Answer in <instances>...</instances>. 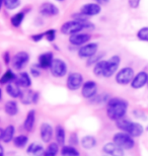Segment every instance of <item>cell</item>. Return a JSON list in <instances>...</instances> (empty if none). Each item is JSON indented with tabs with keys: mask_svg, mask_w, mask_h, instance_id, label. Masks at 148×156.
I'll return each mask as SVG.
<instances>
[{
	"mask_svg": "<svg viewBox=\"0 0 148 156\" xmlns=\"http://www.w3.org/2000/svg\"><path fill=\"white\" fill-rule=\"evenodd\" d=\"M54 55L52 52H45L43 54H41L38 58V64L40 65V67L42 69H50L51 65L54 61Z\"/></svg>",
	"mask_w": 148,
	"mask_h": 156,
	"instance_id": "cell-16",
	"label": "cell"
},
{
	"mask_svg": "<svg viewBox=\"0 0 148 156\" xmlns=\"http://www.w3.org/2000/svg\"><path fill=\"white\" fill-rule=\"evenodd\" d=\"M135 76L133 68L131 67H124L121 70H119L116 74V82L120 85H127L131 83Z\"/></svg>",
	"mask_w": 148,
	"mask_h": 156,
	"instance_id": "cell-5",
	"label": "cell"
},
{
	"mask_svg": "<svg viewBox=\"0 0 148 156\" xmlns=\"http://www.w3.org/2000/svg\"><path fill=\"white\" fill-rule=\"evenodd\" d=\"M88 29H93V24L90 23L89 21L86 23H81V21L77 20H69L66 21L61 26V33L63 35H67V36H72L74 34L81 33L83 30H88Z\"/></svg>",
	"mask_w": 148,
	"mask_h": 156,
	"instance_id": "cell-2",
	"label": "cell"
},
{
	"mask_svg": "<svg viewBox=\"0 0 148 156\" xmlns=\"http://www.w3.org/2000/svg\"><path fill=\"white\" fill-rule=\"evenodd\" d=\"M34 93L31 90H24L21 93L20 101L24 105H30V104H34Z\"/></svg>",
	"mask_w": 148,
	"mask_h": 156,
	"instance_id": "cell-25",
	"label": "cell"
},
{
	"mask_svg": "<svg viewBox=\"0 0 148 156\" xmlns=\"http://www.w3.org/2000/svg\"><path fill=\"white\" fill-rule=\"evenodd\" d=\"M4 112L8 116H16L18 113V105L17 102L14 101H8L4 105Z\"/></svg>",
	"mask_w": 148,
	"mask_h": 156,
	"instance_id": "cell-24",
	"label": "cell"
},
{
	"mask_svg": "<svg viewBox=\"0 0 148 156\" xmlns=\"http://www.w3.org/2000/svg\"><path fill=\"white\" fill-rule=\"evenodd\" d=\"M128 110V102L123 98H111L106 104V115L112 121H119L124 118Z\"/></svg>",
	"mask_w": 148,
	"mask_h": 156,
	"instance_id": "cell-1",
	"label": "cell"
},
{
	"mask_svg": "<svg viewBox=\"0 0 148 156\" xmlns=\"http://www.w3.org/2000/svg\"><path fill=\"white\" fill-rule=\"evenodd\" d=\"M65 131L63 129L62 126H57L56 127V131H55V138L56 141L59 145H64L65 144Z\"/></svg>",
	"mask_w": 148,
	"mask_h": 156,
	"instance_id": "cell-29",
	"label": "cell"
},
{
	"mask_svg": "<svg viewBox=\"0 0 148 156\" xmlns=\"http://www.w3.org/2000/svg\"><path fill=\"white\" fill-rule=\"evenodd\" d=\"M103 151L110 156H124V149H122L116 143H106L103 145Z\"/></svg>",
	"mask_w": 148,
	"mask_h": 156,
	"instance_id": "cell-17",
	"label": "cell"
},
{
	"mask_svg": "<svg viewBox=\"0 0 148 156\" xmlns=\"http://www.w3.org/2000/svg\"><path fill=\"white\" fill-rule=\"evenodd\" d=\"M91 37L89 34H86V33H77V34H74L69 37V42H70L71 45L73 46H78V47H81L83 45H85L90 41Z\"/></svg>",
	"mask_w": 148,
	"mask_h": 156,
	"instance_id": "cell-12",
	"label": "cell"
},
{
	"mask_svg": "<svg viewBox=\"0 0 148 156\" xmlns=\"http://www.w3.org/2000/svg\"><path fill=\"white\" fill-rule=\"evenodd\" d=\"M27 154L33 155V156H44L45 153V149L42 145L38 144V143H33V144L29 145V147L27 148Z\"/></svg>",
	"mask_w": 148,
	"mask_h": 156,
	"instance_id": "cell-23",
	"label": "cell"
},
{
	"mask_svg": "<svg viewBox=\"0 0 148 156\" xmlns=\"http://www.w3.org/2000/svg\"><path fill=\"white\" fill-rule=\"evenodd\" d=\"M116 124H117V127L119 129L122 130V132L127 133L132 137H139L142 135L144 131L142 125H140L139 123H135V122L124 120V119L117 121Z\"/></svg>",
	"mask_w": 148,
	"mask_h": 156,
	"instance_id": "cell-3",
	"label": "cell"
},
{
	"mask_svg": "<svg viewBox=\"0 0 148 156\" xmlns=\"http://www.w3.org/2000/svg\"><path fill=\"white\" fill-rule=\"evenodd\" d=\"M83 76L82 74L78 72H72L68 75L67 80H66V85L69 90L75 91V90L79 89L83 85Z\"/></svg>",
	"mask_w": 148,
	"mask_h": 156,
	"instance_id": "cell-8",
	"label": "cell"
},
{
	"mask_svg": "<svg viewBox=\"0 0 148 156\" xmlns=\"http://www.w3.org/2000/svg\"><path fill=\"white\" fill-rule=\"evenodd\" d=\"M59 151L58 143H50L48 147L46 148L44 156H56Z\"/></svg>",
	"mask_w": 148,
	"mask_h": 156,
	"instance_id": "cell-34",
	"label": "cell"
},
{
	"mask_svg": "<svg viewBox=\"0 0 148 156\" xmlns=\"http://www.w3.org/2000/svg\"><path fill=\"white\" fill-rule=\"evenodd\" d=\"M45 38V33H41V34H36V35H33L31 37V39L36 43H39L40 41H42Z\"/></svg>",
	"mask_w": 148,
	"mask_h": 156,
	"instance_id": "cell-40",
	"label": "cell"
},
{
	"mask_svg": "<svg viewBox=\"0 0 148 156\" xmlns=\"http://www.w3.org/2000/svg\"><path fill=\"white\" fill-rule=\"evenodd\" d=\"M93 1L99 5H106L110 2V0H93Z\"/></svg>",
	"mask_w": 148,
	"mask_h": 156,
	"instance_id": "cell-43",
	"label": "cell"
},
{
	"mask_svg": "<svg viewBox=\"0 0 148 156\" xmlns=\"http://www.w3.org/2000/svg\"><path fill=\"white\" fill-rule=\"evenodd\" d=\"M71 17H72V20L81 21V23H86V21H88V16H86V15H84L83 13H81L80 11L77 12V13L72 14Z\"/></svg>",
	"mask_w": 148,
	"mask_h": 156,
	"instance_id": "cell-37",
	"label": "cell"
},
{
	"mask_svg": "<svg viewBox=\"0 0 148 156\" xmlns=\"http://www.w3.org/2000/svg\"><path fill=\"white\" fill-rule=\"evenodd\" d=\"M80 12L81 13H83L84 15H86V16H96V15L99 14L100 12H102V6L99 4H97V3H86V4H84L81 6L80 8Z\"/></svg>",
	"mask_w": 148,
	"mask_h": 156,
	"instance_id": "cell-14",
	"label": "cell"
},
{
	"mask_svg": "<svg viewBox=\"0 0 148 156\" xmlns=\"http://www.w3.org/2000/svg\"><path fill=\"white\" fill-rule=\"evenodd\" d=\"M106 60H100L99 62L94 65L93 67V74L96 76H103V73H105V69H106Z\"/></svg>",
	"mask_w": 148,
	"mask_h": 156,
	"instance_id": "cell-30",
	"label": "cell"
},
{
	"mask_svg": "<svg viewBox=\"0 0 148 156\" xmlns=\"http://www.w3.org/2000/svg\"><path fill=\"white\" fill-rule=\"evenodd\" d=\"M5 90L6 93L12 98H20L21 93H23V91L20 90V86L15 81H12V82L6 84Z\"/></svg>",
	"mask_w": 148,
	"mask_h": 156,
	"instance_id": "cell-19",
	"label": "cell"
},
{
	"mask_svg": "<svg viewBox=\"0 0 148 156\" xmlns=\"http://www.w3.org/2000/svg\"><path fill=\"white\" fill-rule=\"evenodd\" d=\"M2 4L7 10H14L20 6L21 0H2Z\"/></svg>",
	"mask_w": 148,
	"mask_h": 156,
	"instance_id": "cell-31",
	"label": "cell"
},
{
	"mask_svg": "<svg viewBox=\"0 0 148 156\" xmlns=\"http://www.w3.org/2000/svg\"><path fill=\"white\" fill-rule=\"evenodd\" d=\"M57 37V33L54 29H50L47 32H45V38L47 39L48 42H54Z\"/></svg>",
	"mask_w": 148,
	"mask_h": 156,
	"instance_id": "cell-36",
	"label": "cell"
},
{
	"mask_svg": "<svg viewBox=\"0 0 148 156\" xmlns=\"http://www.w3.org/2000/svg\"><path fill=\"white\" fill-rule=\"evenodd\" d=\"M14 127L12 125H9L6 128H4L1 131V135H0V139L2 142L9 143L14 139Z\"/></svg>",
	"mask_w": 148,
	"mask_h": 156,
	"instance_id": "cell-21",
	"label": "cell"
},
{
	"mask_svg": "<svg viewBox=\"0 0 148 156\" xmlns=\"http://www.w3.org/2000/svg\"><path fill=\"white\" fill-rule=\"evenodd\" d=\"M15 79H16V75L13 73V71L8 69L6 70L4 74L1 76V79H0V82H1V84H8L12 82V81H15Z\"/></svg>",
	"mask_w": 148,
	"mask_h": 156,
	"instance_id": "cell-28",
	"label": "cell"
},
{
	"mask_svg": "<svg viewBox=\"0 0 148 156\" xmlns=\"http://www.w3.org/2000/svg\"><path fill=\"white\" fill-rule=\"evenodd\" d=\"M140 2H141V0H128L129 6H130L131 8H133V9H136V8L139 7Z\"/></svg>",
	"mask_w": 148,
	"mask_h": 156,
	"instance_id": "cell-41",
	"label": "cell"
},
{
	"mask_svg": "<svg viewBox=\"0 0 148 156\" xmlns=\"http://www.w3.org/2000/svg\"><path fill=\"white\" fill-rule=\"evenodd\" d=\"M120 63H121V58H120V56H118V55L112 56L109 60H106L103 77L109 78V77H112L113 75H114L119 69Z\"/></svg>",
	"mask_w": 148,
	"mask_h": 156,
	"instance_id": "cell-9",
	"label": "cell"
},
{
	"mask_svg": "<svg viewBox=\"0 0 148 156\" xmlns=\"http://www.w3.org/2000/svg\"><path fill=\"white\" fill-rule=\"evenodd\" d=\"M3 59H4V63L6 65H8L10 63V54H9V52H5L4 53V56H3Z\"/></svg>",
	"mask_w": 148,
	"mask_h": 156,
	"instance_id": "cell-42",
	"label": "cell"
},
{
	"mask_svg": "<svg viewBox=\"0 0 148 156\" xmlns=\"http://www.w3.org/2000/svg\"><path fill=\"white\" fill-rule=\"evenodd\" d=\"M15 82L23 88H29L31 85V79L30 74L27 72H20L18 75H16Z\"/></svg>",
	"mask_w": 148,
	"mask_h": 156,
	"instance_id": "cell-20",
	"label": "cell"
},
{
	"mask_svg": "<svg viewBox=\"0 0 148 156\" xmlns=\"http://www.w3.org/2000/svg\"><path fill=\"white\" fill-rule=\"evenodd\" d=\"M147 86H148V84H147Z\"/></svg>",
	"mask_w": 148,
	"mask_h": 156,
	"instance_id": "cell-45",
	"label": "cell"
},
{
	"mask_svg": "<svg viewBox=\"0 0 148 156\" xmlns=\"http://www.w3.org/2000/svg\"><path fill=\"white\" fill-rule=\"evenodd\" d=\"M24 20V13L23 12H16L15 14H13L10 18V23L11 26L13 27H20L23 23V21Z\"/></svg>",
	"mask_w": 148,
	"mask_h": 156,
	"instance_id": "cell-27",
	"label": "cell"
},
{
	"mask_svg": "<svg viewBox=\"0 0 148 156\" xmlns=\"http://www.w3.org/2000/svg\"><path fill=\"white\" fill-rule=\"evenodd\" d=\"M40 135H41V138L43 140V142L49 143L51 141V139L53 138V128L51 125L48 123H43L41 125Z\"/></svg>",
	"mask_w": 148,
	"mask_h": 156,
	"instance_id": "cell-18",
	"label": "cell"
},
{
	"mask_svg": "<svg viewBox=\"0 0 148 156\" xmlns=\"http://www.w3.org/2000/svg\"><path fill=\"white\" fill-rule=\"evenodd\" d=\"M39 12L44 16H55L59 14V8L53 3L45 2L40 5Z\"/></svg>",
	"mask_w": 148,
	"mask_h": 156,
	"instance_id": "cell-15",
	"label": "cell"
},
{
	"mask_svg": "<svg viewBox=\"0 0 148 156\" xmlns=\"http://www.w3.org/2000/svg\"><path fill=\"white\" fill-rule=\"evenodd\" d=\"M97 92V84L92 80H88L83 83L81 87V94L84 98H92Z\"/></svg>",
	"mask_w": 148,
	"mask_h": 156,
	"instance_id": "cell-11",
	"label": "cell"
},
{
	"mask_svg": "<svg viewBox=\"0 0 148 156\" xmlns=\"http://www.w3.org/2000/svg\"><path fill=\"white\" fill-rule=\"evenodd\" d=\"M131 87L134 89H140L143 86H145L148 84V73L145 71H140L136 75L134 76L133 80H132Z\"/></svg>",
	"mask_w": 148,
	"mask_h": 156,
	"instance_id": "cell-13",
	"label": "cell"
},
{
	"mask_svg": "<svg viewBox=\"0 0 148 156\" xmlns=\"http://www.w3.org/2000/svg\"><path fill=\"white\" fill-rule=\"evenodd\" d=\"M41 70H42V68L40 67V65L34 64L31 67V74L33 75V77H39L41 75Z\"/></svg>",
	"mask_w": 148,
	"mask_h": 156,
	"instance_id": "cell-38",
	"label": "cell"
},
{
	"mask_svg": "<svg viewBox=\"0 0 148 156\" xmlns=\"http://www.w3.org/2000/svg\"><path fill=\"white\" fill-rule=\"evenodd\" d=\"M102 57H103V55H97V56L94 55L93 57L89 58L88 60H87V66H90V65H92V64L96 65V64L97 63V62H99V61H100V59H102Z\"/></svg>",
	"mask_w": 148,
	"mask_h": 156,
	"instance_id": "cell-39",
	"label": "cell"
},
{
	"mask_svg": "<svg viewBox=\"0 0 148 156\" xmlns=\"http://www.w3.org/2000/svg\"><path fill=\"white\" fill-rule=\"evenodd\" d=\"M96 145V139L93 136H84L81 139V146L84 149H91Z\"/></svg>",
	"mask_w": 148,
	"mask_h": 156,
	"instance_id": "cell-26",
	"label": "cell"
},
{
	"mask_svg": "<svg viewBox=\"0 0 148 156\" xmlns=\"http://www.w3.org/2000/svg\"><path fill=\"white\" fill-rule=\"evenodd\" d=\"M30 62V55L26 51H20L15 54L11 59L12 67L15 70H21L27 66Z\"/></svg>",
	"mask_w": 148,
	"mask_h": 156,
	"instance_id": "cell-7",
	"label": "cell"
},
{
	"mask_svg": "<svg viewBox=\"0 0 148 156\" xmlns=\"http://www.w3.org/2000/svg\"><path fill=\"white\" fill-rule=\"evenodd\" d=\"M34 121H36V112L34 110L30 111L27 115L26 120L23 122V128L27 132H31L34 126Z\"/></svg>",
	"mask_w": 148,
	"mask_h": 156,
	"instance_id": "cell-22",
	"label": "cell"
},
{
	"mask_svg": "<svg viewBox=\"0 0 148 156\" xmlns=\"http://www.w3.org/2000/svg\"><path fill=\"white\" fill-rule=\"evenodd\" d=\"M61 154L62 156H79V152L73 146H63Z\"/></svg>",
	"mask_w": 148,
	"mask_h": 156,
	"instance_id": "cell-33",
	"label": "cell"
},
{
	"mask_svg": "<svg viewBox=\"0 0 148 156\" xmlns=\"http://www.w3.org/2000/svg\"><path fill=\"white\" fill-rule=\"evenodd\" d=\"M137 38H138V40L142 41V42L148 43V27H143L138 30Z\"/></svg>",
	"mask_w": 148,
	"mask_h": 156,
	"instance_id": "cell-35",
	"label": "cell"
},
{
	"mask_svg": "<svg viewBox=\"0 0 148 156\" xmlns=\"http://www.w3.org/2000/svg\"><path fill=\"white\" fill-rule=\"evenodd\" d=\"M27 142H29V138H27V136L26 135H18L16 137H14L13 139V144L15 147L17 148H23L24 147Z\"/></svg>",
	"mask_w": 148,
	"mask_h": 156,
	"instance_id": "cell-32",
	"label": "cell"
},
{
	"mask_svg": "<svg viewBox=\"0 0 148 156\" xmlns=\"http://www.w3.org/2000/svg\"><path fill=\"white\" fill-rule=\"evenodd\" d=\"M113 142L116 143V144L120 146L122 149H126V150L132 149L135 145V141H134L133 137L125 132H120V133L115 134L114 138H113Z\"/></svg>",
	"mask_w": 148,
	"mask_h": 156,
	"instance_id": "cell-4",
	"label": "cell"
},
{
	"mask_svg": "<svg viewBox=\"0 0 148 156\" xmlns=\"http://www.w3.org/2000/svg\"><path fill=\"white\" fill-rule=\"evenodd\" d=\"M67 70H68V67H67L66 62L63 61L62 59H60V58L54 59L51 67H50V72H51L53 76L57 77V78L64 77L66 74H67Z\"/></svg>",
	"mask_w": 148,
	"mask_h": 156,
	"instance_id": "cell-6",
	"label": "cell"
},
{
	"mask_svg": "<svg viewBox=\"0 0 148 156\" xmlns=\"http://www.w3.org/2000/svg\"><path fill=\"white\" fill-rule=\"evenodd\" d=\"M97 50H99V44L97 43H87L79 48L78 56H79V58L82 59H89L96 54Z\"/></svg>",
	"mask_w": 148,
	"mask_h": 156,
	"instance_id": "cell-10",
	"label": "cell"
},
{
	"mask_svg": "<svg viewBox=\"0 0 148 156\" xmlns=\"http://www.w3.org/2000/svg\"><path fill=\"white\" fill-rule=\"evenodd\" d=\"M56 1H64V0H56Z\"/></svg>",
	"mask_w": 148,
	"mask_h": 156,
	"instance_id": "cell-44",
	"label": "cell"
}]
</instances>
